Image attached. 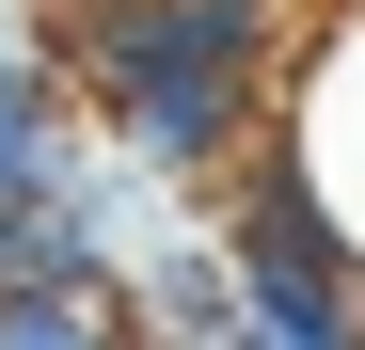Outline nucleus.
Segmentation results:
<instances>
[{
  "instance_id": "obj_1",
  "label": "nucleus",
  "mask_w": 365,
  "mask_h": 350,
  "mask_svg": "<svg viewBox=\"0 0 365 350\" xmlns=\"http://www.w3.org/2000/svg\"><path fill=\"white\" fill-rule=\"evenodd\" d=\"M143 175H238L286 80V0H64L48 48Z\"/></svg>"
}]
</instances>
